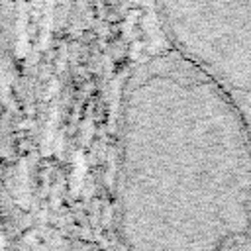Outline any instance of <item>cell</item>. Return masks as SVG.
<instances>
[{"label": "cell", "instance_id": "6da1fadb", "mask_svg": "<svg viewBox=\"0 0 251 251\" xmlns=\"http://www.w3.org/2000/svg\"><path fill=\"white\" fill-rule=\"evenodd\" d=\"M124 190L131 237L159 208L157 251H216L251 214V147L226 92L186 59L149 69L129 98Z\"/></svg>", "mask_w": 251, "mask_h": 251}]
</instances>
